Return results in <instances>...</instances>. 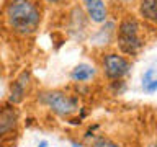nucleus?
<instances>
[{
	"label": "nucleus",
	"instance_id": "8",
	"mask_svg": "<svg viewBox=\"0 0 157 147\" xmlns=\"http://www.w3.org/2000/svg\"><path fill=\"white\" fill-rule=\"evenodd\" d=\"M95 75H97V69L93 66H90V64L82 62V64H78V66H75L71 70L69 78H71L72 82H75V83H87V82L93 80Z\"/></svg>",
	"mask_w": 157,
	"mask_h": 147
},
{
	"label": "nucleus",
	"instance_id": "16",
	"mask_svg": "<svg viewBox=\"0 0 157 147\" xmlns=\"http://www.w3.org/2000/svg\"><path fill=\"white\" fill-rule=\"evenodd\" d=\"M149 147H157V139H155V141H154V142H152V144H151V145H149Z\"/></svg>",
	"mask_w": 157,
	"mask_h": 147
},
{
	"label": "nucleus",
	"instance_id": "15",
	"mask_svg": "<svg viewBox=\"0 0 157 147\" xmlns=\"http://www.w3.org/2000/svg\"><path fill=\"white\" fill-rule=\"evenodd\" d=\"M38 147H48V141H41L38 144Z\"/></svg>",
	"mask_w": 157,
	"mask_h": 147
},
{
	"label": "nucleus",
	"instance_id": "2",
	"mask_svg": "<svg viewBox=\"0 0 157 147\" xmlns=\"http://www.w3.org/2000/svg\"><path fill=\"white\" fill-rule=\"evenodd\" d=\"M38 103L62 119H69L80 110L78 96L61 88H48L38 93Z\"/></svg>",
	"mask_w": 157,
	"mask_h": 147
},
{
	"label": "nucleus",
	"instance_id": "10",
	"mask_svg": "<svg viewBox=\"0 0 157 147\" xmlns=\"http://www.w3.org/2000/svg\"><path fill=\"white\" fill-rule=\"evenodd\" d=\"M90 147H120V145H118L115 141L108 139V137H105V136H98L97 139H93Z\"/></svg>",
	"mask_w": 157,
	"mask_h": 147
},
{
	"label": "nucleus",
	"instance_id": "11",
	"mask_svg": "<svg viewBox=\"0 0 157 147\" xmlns=\"http://www.w3.org/2000/svg\"><path fill=\"white\" fill-rule=\"evenodd\" d=\"M142 90H144L146 93H154V92H157V78H152V80L142 83Z\"/></svg>",
	"mask_w": 157,
	"mask_h": 147
},
{
	"label": "nucleus",
	"instance_id": "12",
	"mask_svg": "<svg viewBox=\"0 0 157 147\" xmlns=\"http://www.w3.org/2000/svg\"><path fill=\"white\" fill-rule=\"evenodd\" d=\"M46 5H51V7H64V5L71 3L72 0H43Z\"/></svg>",
	"mask_w": 157,
	"mask_h": 147
},
{
	"label": "nucleus",
	"instance_id": "3",
	"mask_svg": "<svg viewBox=\"0 0 157 147\" xmlns=\"http://www.w3.org/2000/svg\"><path fill=\"white\" fill-rule=\"evenodd\" d=\"M116 44L123 56H136L144 47V39L141 36V24L132 17L126 15L121 18L116 29Z\"/></svg>",
	"mask_w": 157,
	"mask_h": 147
},
{
	"label": "nucleus",
	"instance_id": "7",
	"mask_svg": "<svg viewBox=\"0 0 157 147\" xmlns=\"http://www.w3.org/2000/svg\"><path fill=\"white\" fill-rule=\"evenodd\" d=\"M82 7H83V12H85L87 18L92 23H97V24L106 23L108 7H106L105 0H82Z\"/></svg>",
	"mask_w": 157,
	"mask_h": 147
},
{
	"label": "nucleus",
	"instance_id": "6",
	"mask_svg": "<svg viewBox=\"0 0 157 147\" xmlns=\"http://www.w3.org/2000/svg\"><path fill=\"white\" fill-rule=\"evenodd\" d=\"M29 88H31V72H29L28 69H25V70L20 72L18 77L10 83L7 101L10 105H15V106L21 105L29 95Z\"/></svg>",
	"mask_w": 157,
	"mask_h": 147
},
{
	"label": "nucleus",
	"instance_id": "4",
	"mask_svg": "<svg viewBox=\"0 0 157 147\" xmlns=\"http://www.w3.org/2000/svg\"><path fill=\"white\" fill-rule=\"evenodd\" d=\"M101 72L108 80H123L131 70V62L128 61L126 56L120 52H106L101 56L100 61Z\"/></svg>",
	"mask_w": 157,
	"mask_h": 147
},
{
	"label": "nucleus",
	"instance_id": "13",
	"mask_svg": "<svg viewBox=\"0 0 157 147\" xmlns=\"http://www.w3.org/2000/svg\"><path fill=\"white\" fill-rule=\"evenodd\" d=\"M154 78V69H147V70L144 72V75H142V83H146V82H149Z\"/></svg>",
	"mask_w": 157,
	"mask_h": 147
},
{
	"label": "nucleus",
	"instance_id": "5",
	"mask_svg": "<svg viewBox=\"0 0 157 147\" xmlns=\"http://www.w3.org/2000/svg\"><path fill=\"white\" fill-rule=\"evenodd\" d=\"M20 129V111L7 101L0 106V142L12 139Z\"/></svg>",
	"mask_w": 157,
	"mask_h": 147
},
{
	"label": "nucleus",
	"instance_id": "9",
	"mask_svg": "<svg viewBox=\"0 0 157 147\" xmlns=\"http://www.w3.org/2000/svg\"><path fill=\"white\" fill-rule=\"evenodd\" d=\"M137 10L142 20L157 24V0H139Z\"/></svg>",
	"mask_w": 157,
	"mask_h": 147
},
{
	"label": "nucleus",
	"instance_id": "18",
	"mask_svg": "<svg viewBox=\"0 0 157 147\" xmlns=\"http://www.w3.org/2000/svg\"><path fill=\"white\" fill-rule=\"evenodd\" d=\"M0 147H2V142H0Z\"/></svg>",
	"mask_w": 157,
	"mask_h": 147
},
{
	"label": "nucleus",
	"instance_id": "17",
	"mask_svg": "<svg viewBox=\"0 0 157 147\" xmlns=\"http://www.w3.org/2000/svg\"><path fill=\"white\" fill-rule=\"evenodd\" d=\"M121 2H123V3H131L132 0H121Z\"/></svg>",
	"mask_w": 157,
	"mask_h": 147
},
{
	"label": "nucleus",
	"instance_id": "1",
	"mask_svg": "<svg viewBox=\"0 0 157 147\" xmlns=\"http://www.w3.org/2000/svg\"><path fill=\"white\" fill-rule=\"evenodd\" d=\"M7 26L15 34L31 36L41 28L44 8L41 0H7L3 7Z\"/></svg>",
	"mask_w": 157,
	"mask_h": 147
},
{
	"label": "nucleus",
	"instance_id": "14",
	"mask_svg": "<svg viewBox=\"0 0 157 147\" xmlns=\"http://www.w3.org/2000/svg\"><path fill=\"white\" fill-rule=\"evenodd\" d=\"M71 147H85V145H83L82 142H78V141H72L71 142Z\"/></svg>",
	"mask_w": 157,
	"mask_h": 147
}]
</instances>
